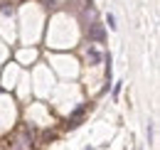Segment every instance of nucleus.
Listing matches in <instances>:
<instances>
[{
  "mask_svg": "<svg viewBox=\"0 0 160 150\" xmlns=\"http://www.w3.org/2000/svg\"><path fill=\"white\" fill-rule=\"evenodd\" d=\"M5 148L8 150H32V135L27 128H22L18 135H12L10 140H5Z\"/></svg>",
  "mask_w": 160,
  "mask_h": 150,
  "instance_id": "obj_1",
  "label": "nucleus"
},
{
  "mask_svg": "<svg viewBox=\"0 0 160 150\" xmlns=\"http://www.w3.org/2000/svg\"><path fill=\"white\" fill-rule=\"evenodd\" d=\"M86 37H89V42H103V37H106V30H103V25H99V22H91V25H89V32H86Z\"/></svg>",
  "mask_w": 160,
  "mask_h": 150,
  "instance_id": "obj_2",
  "label": "nucleus"
},
{
  "mask_svg": "<svg viewBox=\"0 0 160 150\" xmlns=\"http://www.w3.org/2000/svg\"><path fill=\"white\" fill-rule=\"evenodd\" d=\"M86 108H89V106L84 103V106H79L77 111H74L72 116H69V128H77V126H79V121H81V116L86 113Z\"/></svg>",
  "mask_w": 160,
  "mask_h": 150,
  "instance_id": "obj_3",
  "label": "nucleus"
},
{
  "mask_svg": "<svg viewBox=\"0 0 160 150\" xmlns=\"http://www.w3.org/2000/svg\"><path fill=\"white\" fill-rule=\"evenodd\" d=\"M86 59H89V64H99L101 59H103V54H101L99 49H94V47H91V49L86 52Z\"/></svg>",
  "mask_w": 160,
  "mask_h": 150,
  "instance_id": "obj_4",
  "label": "nucleus"
},
{
  "mask_svg": "<svg viewBox=\"0 0 160 150\" xmlns=\"http://www.w3.org/2000/svg\"><path fill=\"white\" fill-rule=\"evenodd\" d=\"M106 22H108V27H111V30H116V18H113V15H108Z\"/></svg>",
  "mask_w": 160,
  "mask_h": 150,
  "instance_id": "obj_5",
  "label": "nucleus"
}]
</instances>
